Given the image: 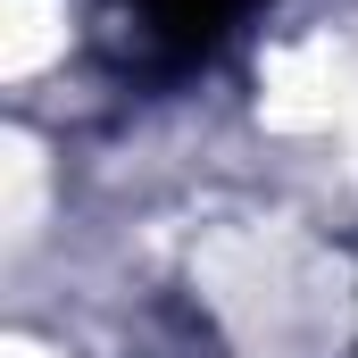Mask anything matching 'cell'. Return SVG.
Returning a JSON list of instances; mask_svg holds the SVG:
<instances>
[{
	"mask_svg": "<svg viewBox=\"0 0 358 358\" xmlns=\"http://www.w3.org/2000/svg\"><path fill=\"white\" fill-rule=\"evenodd\" d=\"M250 8H267V0H117V25L134 34V50H142V67H192V59H208Z\"/></svg>",
	"mask_w": 358,
	"mask_h": 358,
	"instance_id": "obj_1",
	"label": "cell"
}]
</instances>
